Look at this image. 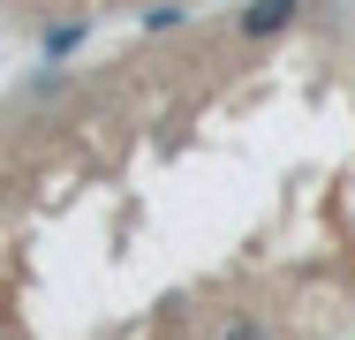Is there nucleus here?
<instances>
[{
  "mask_svg": "<svg viewBox=\"0 0 355 340\" xmlns=\"http://www.w3.org/2000/svg\"><path fill=\"white\" fill-rule=\"evenodd\" d=\"M219 340H272V325H265V318H234Z\"/></svg>",
  "mask_w": 355,
  "mask_h": 340,
  "instance_id": "f03ea898",
  "label": "nucleus"
},
{
  "mask_svg": "<svg viewBox=\"0 0 355 340\" xmlns=\"http://www.w3.org/2000/svg\"><path fill=\"white\" fill-rule=\"evenodd\" d=\"M295 15H302V0H250V8L234 15V38H280Z\"/></svg>",
  "mask_w": 355,
  "mask_h": 340,
  "instance_id": "f257e3e1",
  "label": "nucleus"
},
{
  "mask_svg": "<svg viewBox=\"0 0 355 340\" xmlns=\"http://www.w3.org/2000/svg\"><path fill=\"white\" fill-rule=\"evenodd\" d=\"M76 38H83V23H53V31H46V53H69Z\"/></svg>",
  "mask_w": 355,
  "mask_h": 340,
  "instance_id": "7ed1b4c3",
  "label": "nucleus"
}]
</instances>
